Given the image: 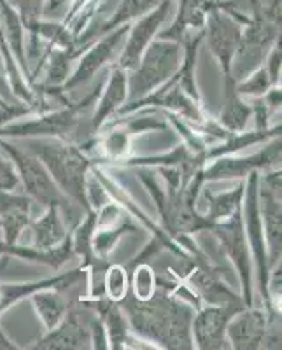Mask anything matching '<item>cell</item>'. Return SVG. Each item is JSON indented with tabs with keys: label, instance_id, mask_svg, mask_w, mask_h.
<instances>
[{
	"label": "cell",
	"instance_id": "44dd1931",
	"mask_svg": "<svg viewBox=\"0 0 282 350\" xmlns=\"http://www.w3.org/2000/svg\"><path fill=\"white\" fill-rule=\"evenodd\" d=\"M190 280L193 282V289L200 293L203 299L211 305H222V306H233L244 310L246 303L240 301L237 296L231 293L228 287L222 286L219 279L211 271H202V270H193L190 275Z\"/></svg>",
	"mask_w": 282,
	"mask_h": 350
},
{
	"label": "cell",
	"instance_id": "5bb4252c",
	"mask_svg": "<svg viewBox=\"0 0 282 350\" xmlns=\"http://www.w3.org/2000/svg\"><path fill=\"white\" fill-rule=\"evenodd\" d=\"M227 336L233 349H259L266 340V312L240 310L228 321Z\"/></svg>",
	"mask_w": 282,
	"mask_h": 350
},
{
	"label": "cell",
	"instance_id": "1f68e13d",
	"mask_svg": "<svg viewBox=\"0 0 282 350\" xmlns=\"http://www.w3.org/2000/svg\"><path fill=\"white\" fill-rule=\"evenodd\" d=\"M92 336L93 343H95V349H107V333H105V327H103L102 319H95L92 323Z\"/></svg>",
	"mask_w": 282,
	"mask_h": 350
},
{
	"label": "cell",
	"instance_id": "4316f807",
	"mask_svg": "<svg viewBox=\"0 0 282 350\" xmlns=\"http://www.w3.org/2000/svg\"><path fill=\"white\" fill-rule=\"evenodd\" d=\"M103 291L107 299L116 303H121V299L128 295V277L127 270L121 265H112L105 270L103 275Z\"/></svg>",
	"mask_w": 282,
	"mask_h": 350
},
{
	"label": "cell",
	"instance_id": "484cf974",
	"mask_svg": "<svg viewBox=\"0 0 282 350\" xmlns=\"http://www.w3.org/2000/svg\"><path fill=\"white\" fill-rule=\"evenodd\" d=\"M279 131H281V126H275L274 131L256 130V131H253V133H239V135H237V133H233V135H230L227 140H225V144H222V146L212 149L211 152H207L205 159L219 158V156L237 152V151H240V149L247 148V146H253V144H258V142H261V140L268 139L270 135H277Z\"/></svg>",
	"mask_w": 282,
	"mask_h": 350
},
{
	"label": "cell",
	"instance_id": "83f0119b",
	"mask_svg": "<svg viewBox=\"0 0 282 350\" xmlns=\"http://www.w3.org/2000/svg\"><path fill=\"white\" fill-rule=\"evenodd\" d=\"M130 130L127 126H121L118 130L111 131L107 135L102 139V152L105 154V158L112 159V161H118V159H123L125 154L128 152V148H130Z\"/></svg>",
	"mask_w": 282,
	"mask_h": 350
},
{
	"label": "cell",
	"instance_id": "277c9868",
	"mask_svg": "<svg viewBox=\"0 0 282 350\" xmlns=\"http://www.w3.org/2000/svg\"><path fill=\"white\" fill-rule=\"evenodd\" d=\"M181 64V49L177 42L158 40L144 51L133 76L128 79V100L144 98L158 90L174 76Z\"/></svg>",
	"mask_w": 282,
	"mask_h": 350
},
{
	"label": "cell",
	"instance_id": "9c48e42d",
	"mask_svg": "<svg viewBox=\"0 0 282 350\" xmlns=\"http://www.w3.org/2000/svg\"><path fill=\"white\" fill-rule=\"evenodd\" d=\"M258 196L265 240L268 243L266 252L270 256L268 265L274 267L281 258V170L265 175L261 189L258 187Z\"/></svg>",
	"mask_w": 282,
	"mask_h": 350
},
{
	"label": "cell",
	"instance_id": "4dcf8cb0",
	"mask_svg": "<svg viewBox=\"0 0 282 350\" xmlns=\"http://www.w3.org/2000/svg\"><path fill=\"white\" fill-rule=\"evenodd\" d=\"M18 184H20V175H18L12 161H9V159L0 154V189L14 191Z\"/></svg>",
	"mask_w": 282,
	"mask_h": 350
},
{
	"label": "cell",
	"instance_id": "603a6c76",
	"mask_svg": "<svg viewBox=\"0 0 282 350\" xmlns=\"http://www.w3.org/2000/svg\"><path fill=\"white\" fill-rule=\"evenodd\" d=\"M34 306H36L37 314H39L40 321L44 323L46 329H55L58 324L65 319L68 312V303L65 301L64 296L58 291L53 289H42L37 291L32 295Z\"/></svg>",
	"mask_w": 282,
	"mask_h": 350
},
{
	"label": "cell",
	"instance_id": "6da1fadb",
	"mask_svg": "<svg viewBox=\"0 0 282 350\" xmlns=\"http://www.w3.org/2000/svg\"><path fill=\"white\" fill-rule=\"evenodd\" d=\"M137 305H128L131 324L136 331L149 340L162 343L163 347L190 349L193 321L191 310L181 303L159 295L158 298H149L147 301L137 299Z\"/></svg>",
	"mask_w": 282,
	"mask_h": 350
},
{
	"label": "cell",
	"instance_id": "d6986e66",
	"mask_svg": "<svg viewBox=\"0 0 282 350\" xmlns=\"http://www.w3.org/2000/svg\"><path fill=\"white\" fill-rule=\"evenodd\" d=\"M28 226L32 228L34 247L42 249V251L55 249L68 239L64 219L60 217V211L56 207H48L44 217H40L36 223L30 221Z\"/></svg>",
	"mask_w": 282,
	"mask_h": 350
},
{
	"label": "cell",
	"instance_id": "8992f818",
	"mask_svg": "<svg viewBox=\"0 0 282 350\" xmlns=\"http://www.w3.org/2000/svg\"><path fill=\"white\" fill-rule=\"evenodd\" d=\"M99 98V90H93L83 102L76 105H70L64 111L46 114L37 120L27 121V123L8 124V126L0 128V137H34V135H55L64 137L68 135V131L76 128V124L81 121V116L95 104Z\"/></svg>",
	"mask_w": 282,
	"mask_h": 350
},
{
	"label": "cell",
	"instance_id": "f1b7e54d",
	"mask_svg": "<svg viewBox=\"0 0 282 350\" xmlns=\"http://www.w3.org/2000/svg\"><path fill=\"white\" fill-rule=\"evenodd\" d=\"M133 298L140 301H147L149 298L155 296L156 291V277L155 270L146 262H137L136 270H133Z\"/></svg>",
	"mask_w": 282,
	"mask_h": 350
},
{
	"label": "cell",
	"instance_id": "5b68a950",
	"mask_svg": "<svg viewBox=\"0 0 282 350\" xmlns=\"http://www.w3.org/2000/svg\"><path fill=\"white\" fill-rule=\"evenodd\" d=\"M258 172H251L247 175V183L244 184V233H246L249 251L256 261L258 270V286L261 298L268 306L270 296H268V280H270V265H268V252H266L265 230H263L261 214H259V196H258Z\"/></svg>",
	"mask_w": 282,
	"mask_h": 350
},
{
	"label": "cell",
	"instance_id": "836d02e7",
	"mask_svg": "<svg viewBox=\"0 0 282 350\" xmlns=\"http://www.w3.org/2000/svg\"><path fill=\"white\" fill-rule=\"evenodd\" d=\"M0 349H16V347L12 345V343L5 338L2 331H0Z\"/></svg>",
	"mask_w": 282,
	"mask_h": 350
},
{
	"label": "cell",
	"instance_id": "7402d4cb",
	"mask_svg": "<svg viewBox=\"0 0 282 350\" xmlns=\"http://www.w3.org/2000/svg\"><path fill=\"white\" fill-rule=\"evenodd\" d=\"M0 252L4 254L16 256V258L25 259V261H37L44 262V265H49V267H62L72 254V242L70 239L65 240L64 245H58L55 249H49V251H42V249H37V247H25V245H16V243H0Z\"/></svg>",
	"mask_w": 282,
	"mask_h": 350
},
{
	"label": "cell",
	"instance_id": "d6a6232c",
	"mask_svg": "<svg viewBox=\"0 0 282 350\" xmlns=\"http://www.w3.org/2000/svg\"><path fill=\"white\" fill-rule=\"evenodd\" d=\"M266 72L270 76L272 84L279 83V74H281V48H275L270 55V60H268V65H266Z\"/></svg>",
	"mask_w": 282,
	"mask_h": 350
},
{
	"label": "cell",
	"instance_id": "52a82bcc",
	"mask_svg": "<svg viewBox=\"0 0 282 350\" xmlns=\"http://www.w3.org/2000/svg\"><path fill=\"white\" fill-rule=\"evenodd\" d=\"M242 211H237L231 214L230 217L225 221L214 223L212 230H214L216 237L219 239V243L228 254V258L233 261L235 268L239 270L240 280H242L244 287V303L246 306H251L253 303V287H251V251L249 243H247L246 233H244L242 217H240Z\"/></svg>",
	"mask_w": 282,
	"mask_h": 350
},
{
	"label": "cell",
	"instance_id": "f546056e",
	"mask_svg": "<svg viewBox=\"0 0 282 350\" xmlns=\"http://www.w3.org/2000/svg\"><path fill=\"white\" fill-rule=\"evenodd\" d=\"M270 86H274V84H272L268 72H266L265 67H259L255 72H251L242 83H237V93L240 96L259 98V96H265V93L270 90Z\"/></svg>",
	"mask_w": 282,
	"mask_h": 350
},
{
	"label": "cell",
	"instance_id": "9a60e30c",
	"mask_svg": "<svg viewBox=\"0 0 282 350\" xmlns=\"http://www.w3.org/2000/svg\"><path fill=\"white\" fill-rule=\"evenodd\" d=\"M30 203L28 196L0 189V226L4 228L5 243H16L21 231L30 224Z\"/></svg>",
	"mask_w": 282,
	"mask_h": 350
},
{
	"label": "cell",
	"instance_id": "ffe728a7",
	"mask_svg": "<svg viewBox=\"0 0 282 350\" xmlns=\"http://www.w3.org/2000/svg\"><path fill=\"white\" fill-rule=\"evenodd\" d=\"M88 342V334L84 331L83 324L79 321V315L76 312H70L65 315L55 329L49 331V334L44 340H40V349H81L83 343Z\"/></svg>",
	"mask_w": 282,
	"mask_h": 350
},
{
	"label": "cell",
	"instance_id": "4fadbf2b",
	"mask_svg": "<svg viewBox=\"0 0 282 350\" xmlns=\"http://www.w3.org/2000/svg\"><path fill=\"white\" fill-rule=\"evenodd\" d=\"M209 46H211L212 55L218 58L225 76H230L231 64H233V56L239 49L240 44V28L231 20L222 18L221 14L214 12L209 21Z\"/></svg>",
	"mask_w": 282,
	"mask_h": 350
},
{
	"label": "cell",
	"instance_id": "8fae6325",
	"mask_svg": "<svg viewBox=\"0 0 282 350\" xmlns=\"http://www.w3.org/2000/svg\"><path fill=\"white\" fill-rule=\"evenodd\" d=\"M168 11H170V0L163 2L156 11H153L151 14H147L146 18H142V20L133 27L130 37H128L127 46H125V49L121 51L118 67L125 68V70H133V68L139 65L144 51H146L147 46L151 44L153 37L158 33L159 27H162L165 18H167Z\"/></svg>",
	"mask_w": 282,
	"mask_h": 350
},
{
	"label": "cell",
	"instance_id": "2e32d148",
	"mask_svg": "<svg viewBox=\"0 0 282 350\" xmlns=\"http://www.w3.org/2000/svg\"><path fill=\"white\" fill-rule=\"evenodd\" d=\"M84 277L81 270L68 271V273L58 275L53 279L40 280V282H28V284H0V312H4L11 305L18 303L20 299L32 296L34 293L42 289H67L72 284Z\"/></svg>",
	"mask_w": 282,
	"mask_h": 350
},
{
	"label": "cell",
	"instance_id": "ac0fdd59",
	"mask_svg": "<svg viewBox=\"0 0 282 350\" xmlns=\"http://www.w3.org/2000/svg\"><path fill=\"white\" fill-rule=\"evenodd\" d=\"M253 107L246 104L237 93V83L230 76H225V105H222L219 124L230 133H240L249 123Z\"/></svg>",
	"mask_w": 282,
	"mask_h": 350
},
{
	"label": "cell",
	"instance_id": "7c38bea8",
	"mask_svg": "<svg viewBox=\"0 0 282 350\" xmlns=\"http://www.w3.org/2000/svg\"><path fill=\"white\" fill-rule=\"evenodd\" d=\"M128 27H121L120 30H116L114 33L107 36L105 39L100 40L99 44H95L86 55L81 58L79 65H77L76 72L72 74L70 79L64 84V90H74L76 86L88 83L90 79H93L97 72L103 67V65L111 62L114 58V55L118 53L121 40H123L125 33H127Z\"/></svg>",
	"mask_w": 282,
	"mask_h": 350
},
{
	"label": "cell",
	"instance_id": "cb8c5ba5",
	"mask_svg": "<svg viewBox=\"0 0 282 350\" xmlns=\"http://www.w3.org/2000/svg\"><path fill=\"white\" fill-rule=\"evenodd\" d=\"M203 196L209 202L203 217L209 219L211 223H219V221H225V219H228L240 208V202L244 198V184L240 183L231 191L218 193V195L207 187V189H203Z\"/></svg>",
	"mask_w": 282,
	"mask_h": 350
},
{
	"label": "cell",
	"instance_id": "30bf717a",
	"mask_svg": "<svg viewBox=\"0 0 282 350\" xmlns=\"http://www.w3.org/2000/svg\"><path fill=\"white\" fill-rule=\"evenodd\" d=\"M239 308L222 305H211L198 312L191 321L193 336L198 349H225L227 347V324Z\"/></svg>",
	"mask_w": 282,
	"mask_h": 350
},
{
	"label": "cell",
	"instance_id": "ba28073f",
	"mask_svg": "<svg viewBox=\"0 0 282 350\" xmlns=\"http://www.w3.org/2000/svg\"><path fill=\"white\" fill-rule=\"evenodd\" d=\"M281 165V137L266 149L246 158H233V156H219L214 159L211 167L202 170L203 180H227V179H242L247 177L251 172L259 168H277Z\"/></svg>",
	"mask_w": 282,
	"mask_h": 350
},
{
	"label": "cell",
	"instance_id": "d4e9b609",
	"mask_svg": "<svg viewBox=\"0 0 282 350\" xmlns=\"http://www.w3.org/2000/svg\"><path fill=\"white\" fill-rule=\"evenodd\" d=\"M97 306H99V312L102 315L103 327L107 333V342H111L112 349L125 347V343H127V323H125L121 310L118 308V303L111 301V299L102 303V299H99Z\"/></svg>",
	"mask_w": 282,
	"mask_h": 350
},
{
	"label": "cell",
	"instance_id": "3957f363",
	"mask_svg": "<svg viewBox=\"0 0 282 350\" xmlns=\"http://www.w3.org/2000/svg\"><path fill=\"white\" fill-rule=\"evenodd\" d=\"M0 148L4 149V152H8L9 158L12 159V165L16 168L28 195L46 207L58 208L64 214V217L70 221V224L79 223L83 214H86V212L79 208L76 202H70V198L53 180L46 167L40 163L39 158H36L30 152L21 151L20 148L2 139H0Z\"/></svg>",
	"mask_w": 282,
	"mask_h": 350
},
{
	"label": "cell",
	"instance_id": "e0dca14e",
	"mask_svg": "<svg viewBox=\"0 0 282 350\" xmlns=\"http://www.w3.org/2000/svg\"><path fill=\"white\" fill-rule=\"evenodd\" d=\"M128 98V70L121 67L112 68L109 83L102 93L95 116H93V128L99 130L105 121L120 111L125 100Z\"/></svg>",
	"mask_w": 282,
	"mask_h": 350
},
{
	"label": "cell",
	"instance_id": "7a4b0ae2",
	"mask_svg": "<svg viewBox=\"0 0 282 350\" xmlns=\"http://www.w3.org/2000/svg\"><path fill=\"white\" fill-rule=\"evenodd\" d=\"M30 154L39 158L62 191L76 202L84 212H90L86 198V179L90 159L77 148L62 140H27Z\"/></svg>",
	"mask_w": 282,
	"mask_h": 350
}]
</instances>
